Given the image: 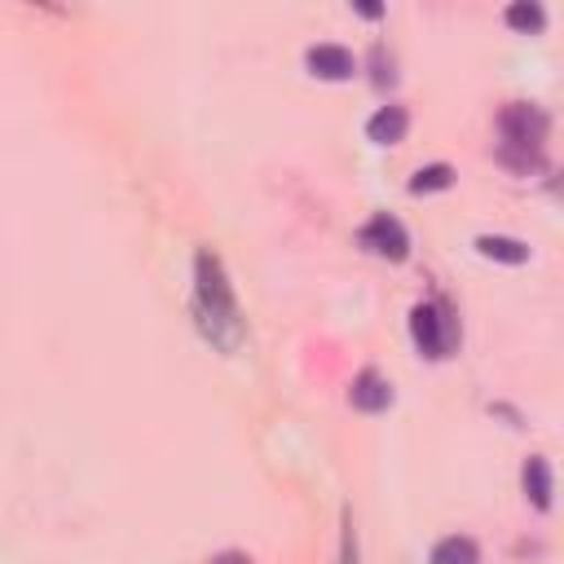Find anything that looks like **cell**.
<instances>
[{
  "label": "cell",
  "instance_id": "6da1fadb",
  "mask_svg": "<svg viewBox=\"0 0 564 564\" xmlns=\"http://www.w3.org/2000/svg\"><path fill=\"white\" fill-rule=\"evenodd\" d=\"M194 317H198V330L220 352H234L242 344L238 300H234V286L225 278V264H220V256L212 247H198V256H194Z\"/></svg>",
  "mask_w": 564,
  "mask_h": 564
},
{
  "label": "cell",
  "instance_id": "7a4b0ae2",
  "mask_svg": "<svg viewBox=\"0 0 564 564\" xmlns=\"http://www.w3.org/2000/svg\"><path fill=\"white\" fill-rule=\"evenodd\" d=\"M498 137H502V163L516 167V172H529L538 167L542 159V145L551 137V119L542 106L533 101H511L502 115H498Z\"/></svg>",
  "mask_w": 564,
  "mask_h": 564
},
{
  "label": "cell",
  "instance_id": "3957f363",
  "mask_svg": "<svg viewBox=\"0 0 564 564\" xmlns=\"http://www.w3.org/2000/svg\"><path fill=\"white\" fill-rule=\"evenodd\" d=\"M410 339L427 361H445L458 348V317L445 300H419L410 308Z\"/></svg>",
  "mask_w": 564,
  "mask_h": 564
},
{
  "label": "cell",
  "instance_id": "277c9868",
  "mask_svg": "<svg viewBox=\"0 0 564 564\" xmlns=\"http://www.w3.org/2000/svg\"><path fill=\"white\" fill-rule=\"evenodd\" d=\"M357 247H366V251H370V256H379V260L401 264V260L410 256V234H405V225H401L397 216L375 212V216L357 229Z\"/></svg>",
  "mask_w": 564,
  "mask_h": 564
},
{
  "label": "cell",
  "instance_id": "5b68a950",
  "mask_svg": "<svg viewBox=\"0 0 564 564\" xmlns=\"http://www.w3.org/2000/svg\"><path fill=\"white\" fill-rule=\"evenodd\" d=\"M304 66H308V75L330 79V84H339V79H352V75H357V57H352L344 44H313V48L304 53Z\"/></svg>",
  "mask_w": 564,
  "mask_h": 564
},
{
  "label": "cell",
  "instance_id": "8992f818",
  "mask_svg": "<svg viewBox=\"0 0 564 564\" xmlns=\"http://www.w3.org/2000/svg\"><path fill=\"white\" fill-rule=\"evenodd\" d=\"M348 401H352V410H361V414H379V410L392 405V383H388L379 370H357V375H352V388H348Z\"/></svg>",
  "mask_w": 564,
  "mask_h": 564
},
{
  "label": "cell",
  "instance_id": "52a82bcc",
  "mask_svg": "<svg viewBox=\"0 0 564 564\" xmlns=\"http://www.w3.org/2000/svg\"><path fill=\"white\" fill-rule=\"evenodd\" d=\"M405 128H410V110L405 106H379L370 119H366V137L375 145H397L405 141Z\"/></svg>",
  "mask_w": 564,
  "mask_h": 564
},
{
  "label": "cell",
  "instance_id": "ba28073f",
  "mask_svg": "<svg viewBox=\"0 0 564 564\" xmlns=\"http://www.w3.org/2000/svg\"><path fill=\"white\" fill-rule=\"evenodd\" d=\"M520 485H524V498H529L538 511H551V494H555V485H551V463H546L542 454H529V458H524V467H520Z\"/></svg>",
  "mask_w": 564,
  "mask_h": 564
},
{
  "label": "cell",
  "instance_id": "9c48e42d",
  "mask_svg": "<svg viewBox=\"0 0 564 564\" xmlns=\"http://www.w3.org/2000/svg\"><path fill=\"white\" fill-rule=\"evenodd\" d=\"M476 251L485 260H498V264H524L529 260V247L520 238H507V234H480L476 238Z\"/></svg>",
  "mask_w": 564,
  "mask_h": 564
},
{
  "label": "cell",
  "instance_id": "30bf717a",
  "mask_svg": "<svg viewBox=\"0 0 564 564\" xmlns=\"http://www.w3.org/2000/svg\"><path fill=\"white\" fill-rule=\"evenodd\" d=\"M432 564H480V546L467 533H449L432 546Z\"/></svg>",
  "mask_w": 564,
  "mask_h": 564
},
{
  "label": "cell",
  "instance_id": "8fae6325",
  "mask_svg": "<svg viewBox=\"0 0 564 564\" xmlns=\"http://www.w3.org/2000/svg\"><path fill=\"white\" fill-rule=\"evenodd\" d=\"M507 26H516L524 35H538L546 26V9L538 0H516V4H507Z\"/></svg>",
  "mask_w": 564,
  "mask_h": 564
},
{
  "label": "cell",
  "instance_id": "7c38bea8",
  "mask_svg": "<svg viewBox=\"0 0 564 564\" xmlns=\"http://www.w3.org/2000/svg\"><path fill=\"white\" fill-rule=\"evenodd\" d=\"M454 185V167L449 163H427L410 176V194H436V189H449Z\"/></svg>",
  "mask_w": 564,
  "mask_h": 564
},
{
  "label": "cell",
  "instance_id": "4fadbf2b",
  "mask_svg": "<svg viewBox=\"0 0 564 564\" xmlns=\"http://www.w3.org/2000/svg\"><path fill=\"white\" fill-rule=\"evenodd\" d=\"M370 66H375V75H370V79H375L379 88L397 84V70H392V53H388L383 44H375V48H370Z\"/></svg>",
  "mask_w": 564,
  "mask_h": 564
},
{
  "label": "cell",
  "instance_id": "5bb4252c",
  "mask_svg": "<svg viewBox=\"0 0 564 564\" xmlns=\"http://www.w3.org/2000/svg\"><path fill=\"white\" fill-rule=\"evenodd\" d=\"M339 564H357V529H352L348 511H344V524H339Z\"/></svg>",
  "mask_w": 564,
  "mask_h": 564
},
{
  "label": "cell",
  "instance_id": "9a60e30c",
  "mask_svg": "<svg viewBox=\"0 0 564 564\" xmlns=\"http://www.w3.org/2000/svg\"><path fill=\"white\" fill-rule=\"evenodd\" d=\"M207 564H251V555L247 551H216Z\"/></svg>",
  "mask_w": 564,
  "mask_h": 564
},
{
  "label": "cell",
  "instance_id": "2e32d148",
  "mask_svg": "<svg viewBox=\"0 0 564 564\" xmlns=\"http://www.w3.org/2000/svg\"><path fill=\"white\" fill-rule=\"evenodd\" d=\"M357 13H361V18H379L383 9H379V4H357Z\"/></svg>",
  "mask_w": 564,
  "mask_h": 564
}]
</instances>
